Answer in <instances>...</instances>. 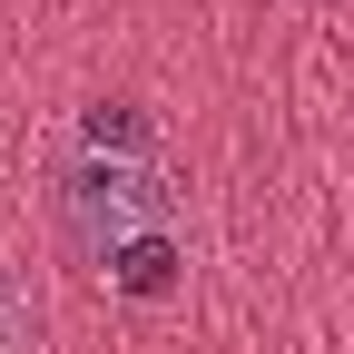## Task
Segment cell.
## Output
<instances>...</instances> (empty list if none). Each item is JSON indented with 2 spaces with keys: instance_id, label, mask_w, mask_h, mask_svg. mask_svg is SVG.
<instances>
[{
  "instance_id": "2",
  "label": "cell",
  "mask_w": 354,
  "mask_h": 354,
  "mask_svg": "<svg viewBox=\"0 0 354 354\" xmlns=\"http://www.w3.org/2000/svg\"><path fill=\"white\" fill-rule=\"evenodd\" d=\"M50 344V295L30 266H0V354H39Z\"/></svg>"
},
{
  "instance_id": "1",
  "label": "cell",
  "mask_w": 354,
  "mask_h": 354,
  "mask_svg": "<svg viewBox=\"0 0 354 354\" xmlns=\"http://www.w3.org/2000/svg\"><path fill=\"white\" fill-rule=\"evenodd\" d=\"M50 216H59V246L128 295H167L187 276V207H177V177L158 158V128L128 99L88 109V128L50 177Z\"/></svg>"
}]
</instances>
